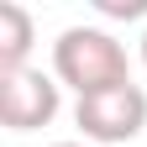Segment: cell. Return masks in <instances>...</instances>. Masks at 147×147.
<instances>
[{
	"mask_svg": "<svg viewBox=\"0 0 147 147\" xmlns=\"http://www.w3.org/2000/svg\"><path fill=\"white\" fill-rule=\"evenodd\" d=\"M53 74H58V84L79 89V100L100 95V89H116V84H131L126 47L100 26H68L53 42Z\"/></svg>",
	"mask_w": 147,
	"mask_h": 147,
	"instance_id": "1",
	"label": "cell"
},
{
	"mask_svg": "<svg viewBox=\"0 0 147 147\" xmlns=\"http://www.w3.org/2000/svg\"><path fill=\"white\" fill-rule=\"evenodd\" d=\"M74 121L89 142H131L142 126H147V95L137 84H116V89H100V95H84L74 105Z\"/></svg>",
	"mask_w": 147,
	"mask_h": 147,
	"instance_id": "2",
	"label": "cell"
},
{
	"mask_svg": "<svg viewBox=\"0 0 147 147\" xmlns=\"http://www.w3.org/2000/svg\"><path fill=\"white\" fill-rule=\"evenodd\" d=\"M58 116V84L42 68H11L0 74V121L11 131H37Z\"/></svg>",
	"mask_w": 147,
	"mask_h": 147,
	"instance_id": "3",
	"label": "cell"
},
{
	"mask_svg": "<svg viewBox=\"0 0 147 147\" xmlns=\"http://www.w3.org/2000/svg\"><path fill=\"white\" fill-rule=\"evenodd\" d=\"M32 42H37V32H32V11L16 5V0H0V74L26 68Z\"/></svg>",
	"mask_w": 147,
	"mask_h": 147,
	"instance_id": "4",
	"label": "cell"
},
{
	"mask_svg": "<svg viewBox=\"0 0 147 147\" xmlns=\"http://www.w3.org/2000/svg\"><path fill=\"white\" fill-rule=\"evenodd\" d=\"M95 5L105 16H126V21H131V16H147V0H95Z\"/></svg>",
	"mask_w": 147,
	"mask_h": 147,
	"instance_id": "5",
	"label": "cell"
},
{
	"mask_svg": "<svg viewBox=\"0 0 147 147\" xmlns=\"http://www.w3.org/2000/svg\"><path fill=\"white\" fill-rule=\"evenodd\" d=\"M53 147H89V142H53Z\"/></svg>",
	"mask_w": 147,
	"mask_h": 147,
	"instance_id": "6",
	"label": "cell"
},
{
	"mask_svg": "<svg viewBox=\"0 0 147 147\" xmlns=\"http://www.w3.org/2000/svg\"><path fill=\"white\" fill-rule=\"evenodd\" d=\"M142 63H147V32H142Z\"/></svg>",
	"mask_w": 147,
	"mask_h": 147,
	"instance_id": "7",
	"label": "cell"
}]
</instances>
